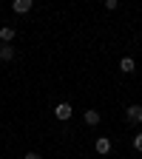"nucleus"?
Listing matches in <instances>:
<instances>
[{"label": "nucleus", "mask_w": 142, "mask_h": 159, "mask_svg": "<svg viewBox=\"0 0 142 159\" xmlns=\"http://www.w3.org/2000/svg\"><path fill=\"white\" fill-rule=\"evenodd\" d=\"M125 116H128L131 125H142V105H128Z\"/></svg>", "instance_id": "nucleus-1"}, {"label": "nucleus", "mask_w": 142, "mask_h": 159, "mask_svg": "<svg viewBox=\"0 0 142 159\" xmlns=\"http://www.w3.org/2000/svg\"><path fill=\"white\" fill-rule=\"evenodd\" d=\"M71 114H74V108H71L68 102H60V105L54 108V116L60 119V122H66V119H71Z\"/></svg>", "instance_id": "nucleus-2"}, {"label": "nucleus", "mask_w": 142, "mask_h": 159, "mask_svg": "<svg viewBox=\"0 0 142 159\" xmlns=\"http://www.w3.org/2000/svg\"><path fill=\"white\" fill-rule=\"evenodd\" d=\"M94 148H97V153H99V156H108V151H111V139H108V136H97Z\"/></svg>", "instance_id": "nucleus-3"}, {"label": "nucleus", "mask_w": 142, "mask_h": 159, "mask_svg": "<svg viewBox=\"0 0 142 159\" xmlns=\"http://www.w3.org/2000/svg\"><path fill=\"white\" fill-rule=\"evenodd\" d=\"M31 6H34V0H14V3H11V9H14L17 14H29Z\"/></svg>", "instance_id": "nucleus-4"}, {"label": "nucleus", "mask_w": 142, "mask_h": 159, "mask_svg": "<svg viewBox=\"0 0 142 159\" xmlns=\"http://www.w3.org/2000/svg\"><path fill=\"white\" fill-rule=\"evenodd\" d=\"M14 26H0V43H6V46H11V40H14Z\"/></svg>", "instance_id": "nucleus-5"}, {"label": "nucleus", "mask_w": 142, "mask_h": 159, "mask_svg": "<svg viewBox=\"0 0 142 159\" xmlns=\"http://www.w3.org/2000/svg\"><path fill=\"white\" fill-rule=\"evenodd\" d=\"M0 60H3V63L14 60V46H6V43H0Z\"/></svg>", "instance_id": "nucleus-6"}, {"label": "nucleus", "mask_w": 142, "mask_h": 159, "mask_svg": "<svg viewBox=\"0 0 142 159\" xmlns=\"http://www.w3.org/2000/svg\"><path fill=\"white\" fill-rule=\"evenodd\" d=\"M83 119H85V125H99V114H97L94 108H88V111L83 114Z\"/></svg>", "instance_id": "nucleus-7"}, {"label": "nucleus", "mask_w": 142, "mask_h": 159, "mask_svg": "<svg viewBox=\"0 0 142 159\" xmlns=\"http://www.w3.org/2000/svg\"><path fill=\"white\" fill-rule=\"evenodd\" d=\"M136 66H134V60L131 57H122V60H119V71H122V74H131Z\"/></svg>", "instance_id": "nucleus-8"}, {"label": "nucleus", "mask_w": 142, "mask_h": 159, "mask_svg": "<svg viewBox=\"0 0 142 159\" xmlns=\"http://www.w3.org/2000/svg\"><path fill=\"white\" fill-rule=\"evenodd\" d=\"M134 148H136V151H142V134H136V136H134Z\"/></svg>", "instance_id": "nucleus-9"}, {"label": "nucleus", "mask_w": 142, "mask_h": 159, "mask_svg": "<svg viewBox=\"0 0 142 159\" xmlns=\"http://www.w3.org/2000/svg\"><path fill=\"white\" fill-rule=\"evenodd\" d=\"M23 159H43V156H40V153H34V151H29V153H26Z\"/></svg>", "instance_id": "nucleus-10"}]
</instances>
